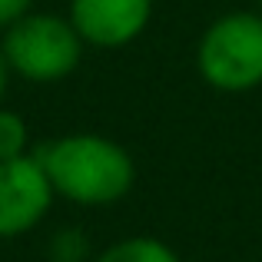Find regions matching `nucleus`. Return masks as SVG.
<instances>
[{
    "label": "nucleus",
    "instance_id": "nucleus-7",
    "mask_svg": "<svg viewBox=\"0 0 262 262\" xmlns=\"http://www.w3.org/2000/svg\"><path fill=\"white\" fill-rule=\"evenodd\" d=\"M93 246L80 226H63L47 239V262H93Z\"/></svg>",
    "mask_w": 262,
    "mask_h": 262
},
{
    "label": "nucleus",
    "instance_id": "nucleus-5",
    "mask_svg": "<svg viewBox=\"0 0 262 262\" xmlns=\"http://www.w3.org/2000/svg\"><path fill=\"white\" fill-rule=\"evenodd\" d=\"M67 17L86 47L120 50L146 33L153 0H70Z\"/></svg>",
    "mask_w": 262,
    "mask_h": 262
},
{
    "label": "nucleus",
    "instance_id": "nucleus-10",
    "mask_svg": "<svg viewBox=\"0 0 262 262\" xmlns=\"http://www.w3.org/2000/svg\"><path fill=\"white\" fill-rule=\"evenodd\" d=\"M10 67H7V57H4V50H0V106H4V100H7V86H10Z\"/></svg>",
    "mask_w": 262,
    "mask_h": 262
},
{
    "label": "nucleus",
    "instance_id": "nucleus-4",
    "mask_svg": "<svg viewBox=\"0 0 262 262\" xmlns=\"http://www.w3.org/2000/svg\"><path fill=\"white\" fill-rule=\"evenodd\" d=\"M53 192L37 153L0 163V239H20L50 212Z\"/></svg>",
    "mask_w": 262,
    "mask_h": 262
},
{
    "label": "nucleus",
    "instance_id": "nucleus-3",
    "mask_svg": "<svg viewBox=\"0 0 262 262\" xmlns=\"http://www.w3.org/2000/svg\"><path fill=\"white\" fill-rule=\"evenodd\" d=\"M83 40L73 30L70 17L60 13H27L24 20L4 30L0 50L13 77L27 83H60L83 60Z\"/></svg>",
    "mask_w": 262,
    "mask_h": 262
},
{
    "label": "nucleus",
    "instance_id": "nucleus-2",
    "mask_svg": "<svg viewBox=\"0 0 262 262\" xmlns=\"http://www.w3.org/2000/svg\"><path fill=\"white\" fill-rule=\"evenodd\" d=\"M196 70L219 93L262 86V13L232 10L216 17L196 43Z\"/></svg>",
    "mask_w": 262,
    "mask_h": 262
},
{
    "label": "nucleus",
    "instance_id": "nucleus-6",
    "mask_svg": "<svg viewBox=\"0 0 262 262\" xmlns=\"http://www.w3.org/2000/svg\"><path fill=\"white\" fill-rule=\"evenodd\" d=\"M93 262H183L173 252V246H166L163 239L153 236H126L110 243L106 249H100Z\"/></svg>",
    "mask_w": 262,
    "mask_h": 262
},
{
    "label": "nucleus",
    "instance_id": "nucleus-8",
    "mask_svg": "<svg viewBox=\"0 0 262 262\" xmlns=\"http://www.w3.org/2000/svg\"><path fill=\"white\" fill-rule=\"evenodd\" d=\"M30 153V126L17 110L0 106V163Z\"/></svg>",
    "mask_w": 262,
    "mask_h": 262
},
{
    "label": "nucleus",
    "instance_id": "nucleus-11",
    "mask_svg": "<svg viewBox=\"0 0 262 262\" xmlns=\"http://www.w3.org/2000/svg\"><path fill=\"white\" fill-rule=\"evenodd\" d=\"M256 10H259V13H262V0H256Z\"/></svg>",
    "mask_w": 262,
    "mask_h": 262
},
{
    "label": "nucleus",
    "instance_id": "nucleus-1",
    "mask_svg": "<svg viewBox=\"0 0 262 262\" xmlns=\"http://www.w3.org/2000/svg\"><path fill=\"white\" fill-rule=\"evenodd\" d=\"M53 192L73 206L100 209L129 196L136 163L126 146L103 133H63L37 149Z\"/></svg>",
    "mask_w": 262,
    "mask_h": 262
},
{
    "label": "nucleus",
    "instance_id": "nucleus-9",
    "mask_svg": "<svg viewBox=\"0 0 262 262\" xmlns=\"http://www.w3.org/2000/svg\"><path fill=\"white\" fill-rule=\"evenodd\" d=\"M27 13H33V0H0V33L10 30Z\"/></svg>",
    "mask_w": 262,
    "mask_h": 262
}]
</instances>
